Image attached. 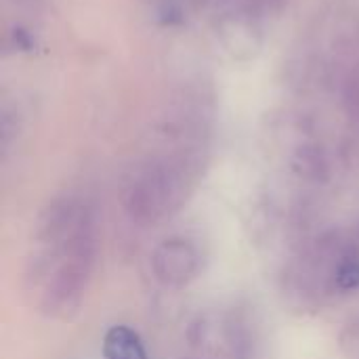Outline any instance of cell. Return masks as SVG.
Returning <instances> with one entry per match:
<instances>
[{
    "mask_svg": "<svg viewBox=\"0 0 359 359\" xmlns=\"http://www.w3.org/2000/svg\"><path fill=\"white\" fill-rule=\"evenodd\" d=\"M38 255L27 273L38 307L50 318H69L82 303L99 255V221L78 196L53 200L36 227Z\"/></svg>",
    "mask_w": 359,
    "mask_h": 359,
    "instance_id": "cell-1",
    "label": "cell"
},
{
    "mask_svg": "<svg viewBox=\"0 0 359 359\" xmlns=\"http://www.w3.org/2000/svg\"><path fill=\"white\" fill-rule=\"evenodd\" d=\"M196 168L185 158L158 160L130 177L122 191V208L139 227L170 219L187 200Z\"/></svg>",
    "mask_w": 359,
    "mask_h": 359,
    "instance_id": "cell-2",
    "label": "cell"
},
{
    "mask_svg": "<svg viewBox=\"0 0 359 359\" xmlns=\"http://www.w3.org/2000/svg\"><path fill=\"white\" fill-rule=\"evenodd\" d=\"M151 271L166 288H185L200 273V252L185 238H168L151 252Z\"/></svg>",
    "mask_w": 359,
    "mask_h": 359,
    "instance_id": "cell-3",
    "label": "cell"
},
{
    "mask_svg": "<svg viewBox=\"0 0 359 359\" xmlns=\"http://www.w3.org/2000/svg\"><path fill=\"white\" fill-rule=\"evenodd\" d=\"M105 359H149L141 337L128 326H111L103 337Z\"/></svg>",
    "mask_w": 359,
    "mask_h": 359,
    "instance_id": "cell-4",
    "label": "cell"
},
{
    "mask_svg": "<svg viewBox=\"0 0 359 359\" xmlns=\"http://www.w3.org/2000/svg\"><path fill=\"white\" fill-rule=\"evenodd\" d=\"M292 168L299 177L307 181H324L328 179V160L324 151L316 145H303L292 158Z\"/></svg>",
    "mask_w": 359,
    "mask_h": 359,
    "instance_id": "cell-5",
    "label": "cell"
},
{
    "mask_svg": "<svg viewBox=\"0 0 359 359\" xmlns=\"http://www.w3.org/2000/svg\"><path fill=\"white\" fill-rule=\"evenodd\" d=\"M332 282L334 288L341 292H353L359 290V257L343 252L332 269Z\"/></svg>",
    "mask_w": 359,
    "mask_h": 359,
    "instance_id": "cell-6",
    "label": "cell"
}]
</instances>
